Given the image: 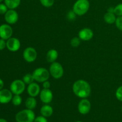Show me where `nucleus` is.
I'll use <instances>...</instances> for the list:
<instances>
[{
	"mask_svg": "<svg viewBox=\"0 0 122 122\" xmlns=\"http://www.w3.org/2000/svg\"><path fill=\"white\" fill-rule=\"evenodd\" d=\"M107 12H109V13H114V7H110L108 8L107 10Z\"/></svg>",
	"mask_w": 122,
	"mask_h": 122,
	"instance_id": "33",
	"label": "nucleus"
},
{
	"mask_svg": "<svg viewBox=\"0 0 122 122\" xmlns=\"http://www.w3.org/2000/svg\"><path fill=\"white\" fill-rule=\"evenodd\" d=\"M8 7H7L5 4L0 3V14L2 15V14H5L7 11H8Z\"/></svg>",
	"mask_w": 122,
	"mask_h": 122,
	"instance_id": "28",
	"label": "nucleus"
},
{
	"mask_svg": "<svg viewBox=\"0 0 122 122\" xmlns=\"http://www.w3.org/2000/svg\"><path fill=\"white\" fill-rule=\"evenodd\" d=\"M33 122H48V121L46 120V117L41 116H39L38 117L35 118Z\"/></svg>",
	"mask_w": 122,
	"mask_h": 122,
	"instance_id": "31",
	"label": "nucleus"
},
{
	"mask_svg": "<svg viewBox=\"0 0 122 122\" xmlns=\"http://www.w3.org/2000/svg\"><path fill=\"white\" fill-rule=\"evenodd\" d=\"M58 54L57 50H54V49H51L48 51L47 54H46V59L48 62L52 63L56 61V60L58 58Z\"/></svg>",
	"mask_w": 122,
	"mask_h": 122,
	"instance_id": "16",
	"label": "nucleus"
},
{
	"mask_svg": "<svg viewBox=\"0 0 122 122\" xmlns=\"http://www.w3.org/2000/svg\"><path fill=\"white\" fill-rule=\"evenodd\" d=\"M115 23L118 29L122 31V16H119L117 18Z\"/></svg>",
	"mask_w": 122,
	"mask_h": 122,
	"instance_id": "27",
	"label": "nucleus"
},
{
	"mask_svg": "<svg viewBox=\"0 0 122 122\" xmlns=\"http://www.w3.org/2000/svg\"><path fill=\"white\" fill-rule=\"evenodd\" d=\"M7 46V43H6L5 40L0 38V51L3 50Z\"/></svg>",
	"mask_w": 122,
	"mask_h": 122,
	"instance_id": "30",
	"label": "nucleus"
},
{
	"mask_svg": "<svg viewBox=\"0 0 122 122\" xmlns=\"http://www.w3.org/2000/svg\"><path fill=\"white\" fill-rule=\"evenodd\" d=\"M13 35V29L9 24H2L0 26V38L7 40Z\"/></svg>",
	"mask_w": 122,
	"mask_h": 122,
	"instance_id": "8",
	"label": "nucleus"
},
{
	"mask_svg": "<svg viewBox=\"0 0 122 122\" xmlns=\"http://www.w3.org/2000/svg\"><path fill=\"white\" fill-rule=\"evenodd\" d=\"M40 112L42 116L45 117H49L52 116V113H53V109H52V107L49 105H44L41 108Z\"/></svg>",
	"mask_w": 122,
	"mask_h": 122,
	"instance_id": "17",
	"label": "nucleus"
},
{
	"mask_svg": "<svg viewBox=\"0 0 122 122\" xmlns=\"http://www.w3.org/2000/svg\"><path fill=\"white\" fill-rule=\"evenodd\" d=\"M39 97L42 102L45 104H48L52 101L53 94L50 89H43L41 91Z\"/></svg>",
	"mask_w": 122,
	"mask_h": 122,
	"instance_id": "13",
	"label": "nucleus"
},
{
	"mask_svg": "<svg viewBox=\"0 0 122 122\" xmlns=\"http://www.w3.org/2000/svg\"><path fill=\"white\" fill-rule=\"evenodd\" d=\"M11 101L14 106H19L22 102V98H21L20 95H14Z\"/></svg>",
	"mask_w": 122,
	"mask_h": 122,
	"instance_id": "22",
	"label": "nucleus"
},
{
	"mask_svg": "<svg viewBox=\"0 0 122 122\" xmlns=\"http://www.w3.org/2000/svg\"><path fill=\"white\" fill-rule=\"evenodd\" d=\"M27 91L30 97H35L38 96L41 92L40 86L39 85L35 82H32L30 84L28 85L27 88Z\"/></svg>",
	"mask_w": 122,
	"mask_h": 122,
	"instance_id": "15",
	"label": "nucleus"
},
{
	"mask_svg": "<svg viewBox=\"0 0 122 122\" xmlns=\"http://www.w3.org/2000/svg\"><path fill=\"white\" fill-rule=\"evenodd\" d=\"M2 1H4V0H0V3H1V2H2Z\"/></svg>",
	"mask_w": 122,
	"mask_h": 122,
	"instance_id": "36",
	"label": "nucleus"
},
{
	"mask_svg": "<svg viewBox=\"0 0 122 122\" xmlns=\"http://www.w3.org/2000/svg\"><path fill=\"white\" fill-rule=\"evenodd\" d=\"M26 84L23 80L16 79L11 82L10 89L14 95H20L25 90Z\"/></svg>",
	"mask_w": 122,
	"mask_h": 122,
	"instance_id": "6",
	"label": "nucleus"
},
{
	"mask_svg": "<svg viewBox=\"0 0 122 122\" xmlns=\"http://www.w3.org/2000/svg\"><path fill=\"white\" fill-rule=\"evenodd\" d=\"M116 14L114 13H109V12H107L106 14L104 15V21H106L107 23L108 24H113L114 23L116 22Z\"/></svg>",
	"mask_w": 122,
	"mask_h": 122,
	"instance_id": "20",
	"label": "nucleus"
},
{
	"mask_svg": "<svg viewBox=\"0 0 122 122\" xmlns=\"http://www.w3.org/2000/svg\"><path fill=\"white\" fill-rule=\"evenodd\" d=\"M13 94L10 89H2L0 90V103L5 104L10 102L13 98Z\"/></svg>",
	"mask_w": 122,
	"mask_h": 122,
	"instance_id": "12",
	"label": "nucleus"
},
{
	"mask_svg": "<svg viewBox=\"0 0 122 122\" xmlns=\"http://www.w3.org/2000/svg\"><path fill=\"white\" fill-rule=\"evenodd\" d=\"M91 104L90 101L86 98H82L79 102L78 111L81 114H86L90 112Z\"/></svg>",
	"mask_w": 122,
	"mask_h": 122,
	"instance_id": "11",
	"label": "nucleus"
},
{
	"mask_svg": "<svg viewBox=\"0 0 122 122\" xmlns=\"http://www.w3.org/2000/svg\"><path fill=\"white\" fill-rule=\"evenodd\" d=\"M49 71L50 75H51L54 78L56 79L61 78L64 74V69L61 64L56 61L51 63Z\"/></svg>",
	"mask_w": 122,
	"mask_h": 122,
	"instance_id": "5",
	"label": "nucleus"
},
{
	"mask_svg": "<svg viewBox=\"0 0 122 122\" xmlns=\"http://www.w3.org/2000/svg\"><path fill=\"white\" fill-rule=\"evenodd\" d=\"M33 78L35 81L40 83H43L48 81L50 77V71L44 67H39L36 69L32 73Z\"/></svg>",
	"mask_w": 122,
	"mask_h": 122,
	"instance_id": "4",
	"label": "nucleus"
},
{
	"mask_svg": "<svg viewBox=\"0 0 122 122\" xmlns=\"http://www.w3.org/2000/svg\"><path fill=\"white\" fill-rule=\"evenodd\" d=\"M79 122V121H78V122Z\"/></svg>",
	"mask_w": 122,
	"mask_h": 122,
	"instance_id": "37",
	"label": "nucleus"
},
{
	"mask_svg": "<svg viewBox=\"0 0 122 122\" xmlns=\"http://www.w3.org/2000/svg\"><path fill=\"white\" fill-rule=\"evenodd\" d=\"M76 13L72 10L69 11V13H67V19L69 20H73L76 18Z\"/></svg>",
	"mask_w": 122,
	"mask_h": 122,
	"instance_id": "29",
	"label": "nucleus"
},
{
	"mask_svg": "<svg viewBox=\"0 0 122 122\" xmlns=\"http://www.w3.org/2000/svg\"></svg>",
	"mask_w": 122,
	"mask_h": 122,
	"instance_id": "38",
	"label": "nucleus"
},
{
	"mask_svg": "<svg viewBox=\"0 0 122 122\" xmlns=\"http://www.w3.org/2000/svg\"><path fill=\"white\" fill-rule=\"evenodd\" d=\"M51 86V83L48 81H46L43 82V88L44 89H50Z\"/></svg>",
	"mask_w": 122,
	"mask_h": 122,
	"instance_id": "32",
	"label": "nucleus"
},
{
	"mask_svg": "<svg viewBox=\"0 0 122 122\" xmlns=\"http://www.w3.org/2000/svg\"><path fill=\"white\" fill-rule=\"evenodd\" d=\"M41 4L45 7H51L54 3V0H39Z\"/></svg>",
	"mask_w": 122,
	"mask_h": 122,
	"instance_id": "24",
	"label": "nucleus"
},
{
	"mask_svg": "<svg viewBox=\"0 0 122 122\" xmlns=\"http://www.w3.org/2000/svg\"><path fill=\"white\" fill-rule=\"evenodd\" d=\"M116 97L118 100L122 101V86H120L117 89L116 91Z\"/></svg>",
	"mask_w": 122,
	"mask_h": 122,
	"instance_id": "26",
	"label": "nucleus"
},
{
	"mask_svg": "<svg viewBox=\"0 0 122 122\" xmlns=\"http://www.w3.org/2000/svg\"><path fill=\"white\" fill-rule=\"evenodd\" d=\"M4 4L7 5L8 9L14 10L17 8L20 4L21 0H4Z\"/></svg>",
	"mask_w": 122,
	"mask_h": 122,
	"instance_id": "18",
	"label": "nucleus"
},
{
	"mask_svg": "<svg viewBox=\"0 0 122 122\" xmlns=\"http://www.w3.org/2000/svg\"><path fill=\"white\" fill-rule=\"evenodd\" d=\"M4 19L8 24L14 25L19 20V14L14 10L9 9L4 14Z\"/></svg>",
	"mask_w": 122,
	"mask_h": 122,
	"instance_id": "9",
	"label": "nucleus"
},
{
	"mask_svg": "<svg viewBox=\"0 0 122 122\" xmlns=\"http://www.w3.org/2000/svg\"><path fill=\"white\" fill-rule=\"evenodd\" d=\"M114 13L118 17L122 16V3L119 4L114 7Z\"/></svg>",
	"mask_w": 122,
	"mask_h": 122,
	"instance_id": "25",
	"label": "nucleus"
},
{
	"mask_svg": "<svg viewBox=\"0 0 122 122\" xmlns=\"http://www.w3.org/2000/svg\"><path fill=\"white\" fill-rule=\"evenodd\" d=\"M73 91L75 95L81 98H86L90 95L91 88L88 82L84 80H77L73 85Z\"/></svg>",
	"mask_w": 122,
	"mask_h": 122,
	"instance_id": "1",
	"label": "nucleus"
},
{
	"mask_svg": "<svg viewBox=\"0 0 122 122\" xmlns=\"http://www.w3.org/2000/svg\"><path fill=\"white\" fill-rule=\"evenodd\" d=\"M23 81L25 82V84L29 85L30 83H32V82H33V81H35L34 78H33V76L32 74L27 73L26 74L25 76L23 77Z\"/></svg>",
	"mask_w": 122,
	"mask_h": 122,
	"instance_id": "21",
	"label": "nucleus"
},
{
	"mask_svg": "<svg viewBox=\"0 0 122 122\" xmlns=\"http://www.w3.org/2000/svg\"><path fill=\"white\" fill-rule=\"evenodd\" d=\"M4 85V83L3 81L0 78V90H1L2 89H3Z\"/></svg>",
	"mask_w": 122,
	"mask_h": 122,
	"instance_id": "34",
	"label": "nucleus"
},
{
	"mask_svg": "<svg viewBox=\"0 0 122 122\" xmlns=\"http://www.w3.org/2000/svg\"><path fill=\"white\" fill-rule=\"evenodd\" d=\"M70 44L74 48L78 47L81 44V39L79 37H74L70 41Z\"/></svg>",
	"mask_w": 122,
	"mask_h": 122,
	"instance_id": "23",
	"label": "nucleus"
},
{
	"mask_svg": "<svg viewBox=\"0 0 122 122\" xmlns=\"http://www.w3.org/2000/svg\"><path fill=\"white\" fill-rule=\"evenodd\" d=\"M37 52L35 48L32 47H27L24 50L23 56L25 60L27 63H32L35 61L37 58Z\"/></svg>",
	"mask_w": 122,
	"mask_h": 122,
	"instance_id": "7",
	"label": "nucleus"
},
{
	"mask_svg": "<svg viewBox=\"0 0 122 122\" xmlns=\"http://www.w3.org/2000/svg\"><path fill=\"white\" fill-rule=\"evenodd\" d=\"M94 36V32L89 28H83L79 32L78 37L81 40L88 41Z\"/></svg>",
	"mask_w": 122,
	"mask_h": 122,
	"instance_id": "14",
	"label": "nucleus"
},
{
	"mask_svg": "<svg viewBox=\"0 0 122 122\" xmlns=\"http://www.w3.org/2000/svg\"><path fill=\"white\" fill-rule=\"evenodd\" d=\"M0 122H8L5 119H2V118H0Z\"/></svg>",
	"mask_w": 122,
	"mask_h": 122,
	"instance_id": "35",
	"label": "nucleus"
},
{
	"mask_svg": "<svg viewBox=\"0 0 122 122\" xmlns=\"http://www.w3.org/2000/svg\"><path fill=\"white\" fill-rule=\"evenodd\" d=\"M90 3L88 0H77L73 6V11L77 15H83L89 10Z\"/></svg>",
	"mask_w": 122,
	"mask_h": 122,
	"instance_id": "2",
	"label": "nucleus"
},
{
	"mask_svg": "<svg viewBox=\"0 0 122 122\" xmlns=\"http://www.w3.org/2000/svg\"><path fill=\"white\" fill-rule=\"evenodd\" d=\"M36 105L37 102L35 97H30L27 98L25 101V106L27 109L33 110L36 107Z\"/></svg>",
	"mask_w": 122,
	"mask_h": 122,
	"instance_id": "19",
	"label": "nucleus"
},
{
	"mask_svg": "<svg viewBox=\"0 0 122 122\" xmlns=\"http://www.w3.org/2000/svg\"><path fill=\"white\" fill-rule=\"evenodd\" d=\"M35 115L32 110L25 109L20 111L15 115L17 122H33Z\"/></svg>",
	"mask_w": 122,
	"mask_h": 122,
	"instance_id": "3",
	"label": "nucleus"
},
{
	"mask_svg": "<svg viewBox=\"0 0 122 122\" xmlns=\"http://www.w3.org/2000/svg\"><path fill=\"white\" fill-rule=\"evenodd\" d=\"M7 48L11 52H16L20 49V42L17 38H14V37H11L8 39H7Z\"/></svg>",
	"mask_w": 122,
	"mask_h": 122,
	"instance_id": "10",
	"label": "nucleus"
}]
</instances>
